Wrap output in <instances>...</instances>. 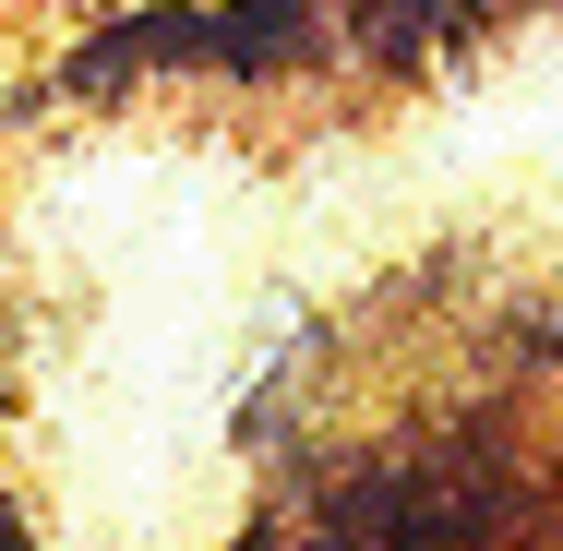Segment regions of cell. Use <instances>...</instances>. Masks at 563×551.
<instances>
[{"label": "cell", "mask_w": 563, "mask_h": 551, "mask_svg": "<svg viewBox=\"0 0 563 551\" xmlns=\"http://www.w3.org/2000/svg\"><path fill=\"white\" fill-rule=\"evenodd\" d=\"M276 48H300V0H228L217 12V60H276Z\"/></svg>", "instance_id": "6da1fadb"}]
</instances>
